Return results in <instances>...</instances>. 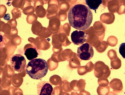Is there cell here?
Returning <instances> with one entry per match:
<instances>
[{
  "label": "cell",
  "mask_w": 125,
  "mask_h": 95,
  "mask_svg": "<svg viewBox=\"0 0 125 95\" xmlns=\"http://www.w3.org/2000/svg\"><path fill=\"white\" fill-rule=\"evenodd\" d=\"M69 24L76 30H85L90 26L93 20L92 12L89 7L83 4L72 7L68 13Z\"/></svg>",
  "instance_id": "1"
},
{
  "label": "cell",
  "mask_w": 125,
  "mask_h": 95,
  "mask_svg": "<svg viewBox=\"0 0 125 95\" xmlns=\"http://www.w3.org/2000/svg\"><path fill=\"white\" fill-rule=\"evenodd\" d=\"M49 66L45 60L36 59L29 62L26 68V72L31 78L38 80L46 76L48 73Z\"/></svg>",
  "instance_id": "2"
},
{
  "label": "cell",
  "mask_w": 125,
  "mask_h": 95,
  "mask_svg": "<svg viewBox=\"0 0 125 95\" xmlns=\"http://www.w3.org/2000/svg\"><path fill=\"white\" fill-rule=\"evenodd\" d=\"M11 66L14 71L21 72L24 70L26 65V60L20 54L13 55L10 58Z\"/></svg>",
  "instance_id": "3"
},
{
  "label": "cell",
  "mask_w": 125,
  "mask_h": 95,
  "mask_svg": "<svg viewBox=\"0 0 125 95\" xmlns=\"http://www.w3.org/2000/svg\"><path fill=\"white\" fill-rule=\"evenodd\" d=\"M93 48L88 43L83 44L78 48L77 56L80 59L84 61H88L92 58L94 55Z\"/></svg>",
  "instance_id": "4"
},
{
  "label": "cell",
  "mask_w": 125,
  "mask_h": 95,
  "mask_svg": "<svg viewBox=\"0 0 125 95\" xmlns=\"http://www.w3.org/2000/svg\"><path fill=\"white\" fill-rule=\"evenodd\" d=\"M88 37L87 33L81 31L76 30L71 34L72 41L75 45H81L86 42Z\"/></svg>",
  "instance_id": "5"
},
{
  "label": "cell",
  "mask_w": 125,
  "mask_h": 95,
  "mask_svg": "<svg viewBox=\"0 0 125 95\" xmlns=\"http://www.w3.org/2000/svg\"><path fill=\"white\" fill-rule=\"evenodd\" d=\"M37 93L40 95H51L53 88L52 85L48 81H43L39 82L37 86Z\"/></svg>",
  "instance_id": "6"
},
{
  "label": "cell",
  "mask_w": 125,
  "mask_h": 95,
  "mask_svg": "<svg viewBox=\"0 0 125 95\" xmlns=\"http://www.w3.org/2000/svg\"><path fill=\"white\" fill-rule=\"evenodd\" d=\"M24 51L25 55L29 61H31L38 57L39 54L36 48L30 44H27L24 46Z\"/></svg>",
  "instance_id": "7"
},
{
  "label": "cell",
  "mask_w": 125,
  "mask_h": 95,
  "mask_svg": "<svg viewBox=\"0 0 125 95\" xmlns=\"http://www.w3.org/2000/svg\"><path fill=\"white\" fill-rule=\"evenodd\" d=\"M85 1L89 8L93 10H96L102 2L101 0H86Z\"/></svg>",
  "instance_id": "8"
},
{
  "label": "cell",
  "mask_w": 125,
  "mask_h": 95,
  "mask_svg": "<svg viewBox=\"0 0 125 95\" xmlns=\"http://www.w3.org/2000/svg\"><path fill=\"white\" fill-rule=\"evenodd\" d=\"M125 52V43H122L120 45L119 48V52L123 57L124 58Z\"/></svg>",
  "instance_id": "9"
},
{
  "label": "cell",
  "mask_w": 125,
  "mask_h": 95,
  "mask_svg": "<svg viewBox=\"0 0 125 95\" xmlns=\"http://www.w3.org/2000/svg\"><path fill=\"white\" fill-rule=\"evenodd\" d=\"M10 18V15L9 13L6 14L4 17V19L6 21H9Z\"/></svg>",
  "instance_id": "10"
}]
</instances>
